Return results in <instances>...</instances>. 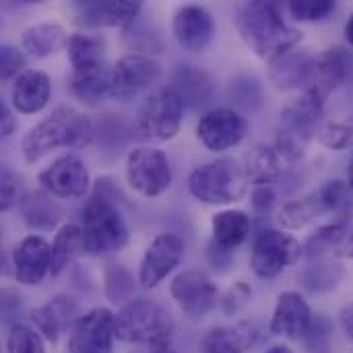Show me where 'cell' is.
I'll use <instances>...</instances> for the list:
<instances>
[{
  "mask_svg": "<svg viewBox=\"0 0 353 353\" xmlns=\"http://www.w3.org/2000/svg\"><path fill=\"white\" fill-rule=\"evenodd\" d=\"M236 27L244 43L267 62L296 50L302 41V33L283 19L279 2H242L236 8Z\"/></svg>",
  "mask_w": 353,
  "mask_h": 353,
  "instance_id": "cell-1",
  "label": "cell"
},
{
  "mask_svg": "<svg viewBox=\"0 0 353 353\" xmlns=\"http://www.w3.org/2000/svg\"><path fill=\"white\" fill-rule=\"evenodd\" d=\"M93 134L95 126L87 114L60 105L23 137L21 151L27 163H35L56 149H83L93 141Z\"/></svg>",
  "mask_w": 353,
  "mask_h": 353,
  "instance_id": "cell-2",
  "label": "cell"
},
{
  "mask_svg": "<svg viewBox=\"0 0 353 353\" xmlns=\"http://www.w3.org/2000/svg\"><path fill=\"white\" fill-rule=\"evenodd\" d=\"M188 192L205 205H232L246 196L248 180L244 168L232 157H219L215 161L194 168L188 176Z\"/></svg>",
  "mask_w": 353,
  "mask_h": 353,
  "instance_id": "cell-3",
  "label": "cell"
},
{
  "mask_svg": "<svg viewBox=\"0 0 353 353\" xmlns=\"http://www.w3.org/2000/svg\"><path fill=\"white\" fill-rule=\"evenodd\" d=\"M83 252L101 256L118 252L128 244V225L118 207L99 194H93L81 213Z\"/></svg>",
  "mask_w": 353,
  "mask_h": 353,
  "instance_id": "cell-4",
  "label": "cell"
},
{
  "mask_svg": "<svg viewBox=\"0 0 353 353\" xmlns=\"http://www.w3.org/2000/svg\"><path fill=\"white\" fill-rule=\"evenodd\" d=\"M172 314L153 300H130L116 314V339L134 345H159L174 341Z\"/></svg>",
  "mask_w": 353,
  "mask_h": 353,
  "instance_id": "cell-5",
  "label": "cell"
},
{
  "mask_svg": "<svg viewBox=\"0 0 353 353\" xmlns=\"http://www.w3.org/2000/svg\"><path fill=\"white\" fill-rule=\"evenodd\" d=\"M182 97L168 85L145 99L132 122V134L143 143H163L172 141L182 126L184 116Z\"/></svg>",
  "mask_w": 353,
  "mask_h": 353,
  "instance_id": "cell-6",
  "label": "cell"
},
{
  "mask_svg": "<svg viewBox=\"0 0 353 353\" xmlns=\"http://www.w3.org/2000/svg\"><path fill=\"white\" fill-rule=\"evenodd\" d=\"M304 254V246L285 232L265 230L256 236L252 246V271L261 279H275L288 267L296 265Z\"/></svg>",
  "mask_w": 353,
  "mask_h": 353,
  "instance_id": "cell-7",
  "label": "cell"
},
{
  "mask_svg": "<svg viewBox=\"0 0 353 353\" xmlns=\"http://www.w3.org/2000/svg\"><path fill=\"white\" fill-rule=\"evenodd\" d=\"M126 180L134 192L147 199L163 194L172 186L168 155L155 147H134L126 157Z\"/></svg>",
  "mask_w": 353,
  "mask_h": 353,
  "instance_id": "cell-8",
  "label": "cell"
},
{
  "mask_svg": "<svg viewBox=\"0 0 353 353\" xmlns=\"http://www.w3.org/2000/svg\"><path fill=\"white\" fill-rule=\"evenodd\" d=\"M161 77V66L149 54H126L122 56L112 68V91L110 95L120 101L128 103L139 97L145 89H149Z\"/></svg>",
  "mask_w": 353,
  "mask_h": 353,
  "instance_id": "cell-9",
  "label": "cell"
},
{
  "mask_svg": "<svg viewBox=\"0 0 353 353\" xmlns=\"http://www.w3.org/2000/svg\"><path fill=\"white\" fill-rule=\"evenodd\" d=\"M41 188L54 199L77 201L85 199L91 188V176L85 161L72 153L58 157L50 168L39 174Z\"/></svg>",
  "mask_w": 353,
  "mask_h": 353,
  "instance_id": "cell-10",
  "label": "cell"
},
{
  "mask_svg": "<svg viewBox=\"0 0 353 353\" xmlns=\"http://www.w3.org/2000/svg\"><path fill=\"white\" fill-rule=\"evenodd\" d=\"M116 314L110 308H93L72 325L70 353H114Z\"/></svg>",
  "mask_w": 353,
  "mask_h": 353,
  "instance_id": "cell-11",
  "label": "cell"
},
{
  "mask_svg": "<svg viewBox=\"0 0 353 353\" xmlns=\"http://www.w3.org/2000/svg\"><path fill=\"white\" fill-rule=\"evenodd\" d=\"M170 294L180 310L194 321L207 316L219 300L217 285L203 271L194 269L178 273L170 285Z\"/></svg>",
  "mask_w": 353,
  "mask_h": 353,
  "instance_id": "cell-12",
  "label": "cell"
},
{
  "mask_svg": "<svg viewBox=\"0 0 353 353\" xmlns=\"http://www.w3.org/2000/svg\"><path fill=\"white\" fill-rule=\"evenodd\" d=\"M184 242L176 234H159L143 254L139 267V283L143 290L157 288L182 261Z\"/></svg>",
  "mask_w": 353,
  "mask_h": 353,
  "instance_id": "cell-13",
  "label": "cell"
},
{
  "mask_svg": "<svg viewBox=\"0 0 353 353\" xmlns=\"http://www.w3.org/2000/svg\"><path fill=\"white\" fill-rule=\"evenodd\" d=\"M72 17L83 27H120L128 29L137 23L143 4L137 0H87L72 4Z\"/></svg>",
  "mask_w": 353,
  "mask_h": 353,
  "instance_id": "cell-14",
  "label": "cell"
},
{
  "mask_svg": "<svg viewBox=\"0 0 353 353\" xmlns=\"http://www.w3.org/2000/svg\"><path fill=\"white\" fill-rule=\"evenodd\" d=\"M246 130L248 124L236 110L215 108L201 118L196 126V137L209 151L219 153L240 145L246 137Z\"/></svg>",
  "mask_w": 353,
  "mask_h": 353,
  "instance_id": "cell-15",
  "label": "cell"
},
{
  "mask_svg": "<svg viewBox=\"0 0 353 353\" xmlns=\"http://www.w3.org/2000/svg\"><path fill=\"white\" fill-rule=\"evenodd\" d=\"M323 118H325V99L312 91H304L302 95L290 99L283 105L279 130L294 134L304 143H310L319 134L321 126L325 124Z\"/></svg>",
  "mask_w": 353,
  "mask_h": 353,
  "instance_id": "cell-16",
  "label": "cell"
},
{
  "mask_svg": "<svg viewBox=\"0 0 353 353\" xmlns=\"http://www.w3.org/2000/svg\"><path fill=\"white\" fill-rule=\"evenodd\" d=\"M215 21L211 12L203 6L188 4L176 10L172 21V33L180 48L186 52L199 54L209 48V43L215 37Z\"/></svg>",
  "mask_w": 353,
  "mask_h": 353,
  "instance_id": "cell-17",
  "label": "cell"
},
{
  "mask_svg": "<svg viewBox=\"0 0 353 353\" xmlns=\"http://www.w3.org/2000/svg\"><path fill=\"white\" fill-rule=\"evenodd\" d=\"M14 279L23 285H39L52 269V244L41 236L23 238L12 250Z\"/></svg>",
  "mask_w": 353,
  "mask_h": 353,
  "instance_id": "cell-18",
  "label": "cell"
},
{
  "mask_svg": "<svg viewBox=\"0 0 353 353\" xmlns=\"http://www.w3.org/2000/svg\"><path fill=\"white\" fill-rule=\"evenodd\" d=\"M312 310L302 294L298 292H283L277 298L273 319H271V333L277 337L288 339H304L310 325H312Z\"/></svg>",
  "mask_w": 353,
  "mask_h": 353,
  "instance_id": "cell-19",
  "label": "cell"
},
{
  "mask_svg": "<svg viewBox=\"0 0 353 353\" xmlns=\"http://www.w3.org/2000/svg\"><path fill=\"white\" fill-rule=\"evenodd\" d=\"M352 56L347 50L343 48H331L321 52L314 58V66H312V74H310V83L304 91H312L319 97L327 99L335 89H339L352 70Z\"/></svg>",
  "mask_w": 353,
  "mask_h": 353,
  "instance_id": "cell-20",
  "label": "cell"
},
{
  "mask_svg": "<svg viewBox=\"0 0 353 353\" xmlns=\"http://www.w3.org/2000/svg\"><path fill=\"white\" fill-rule=\"evenodd\" d=\"M52 97V81L41 70H25L10 89V103L19 114L41 112Z\"/></svg>",
  "mask_w": 353,
  "mask_h": 353,
  "instance_id": "cell-21",
  "label": "cell"
},
{
  "mask_svg": "<svg viewBox=\"0 0 353 353\" xmlns=\"http://www.w3.org/2000/svg\"><path fill=\"white\" fill-rule=\"evenodd\" d=\"M314 58L316 56L308 54L306 50H292L269 62V79L281 91L300 89V87L306 89L310 83Z\"/></svg>",
  "mask_w": 353,
  "mask_h": 353,
  "instance_id": "cell-22",
  "label": "cell"
},
{
  "mask_svg": "<svg viewBox=\"0 0 353 353\" xmlns=\"http://www.w3.org/2000/svg\"><path fill=\"white\" fill-rule=\"evenodd\" d=\"M259 331L242 323L238 327H215L201 339V353H244L256 343Z\"/></svg>",
  "mask_w": 353,
  "mask_h": 353,
  "instance_id": "cell-23",
  "label": "cell"
},
{
  "mask_svg": "<svg viewBox=\"0 0 353 353\" xmlns=\"http://www.w3.org/2000/svg\"><path fill=\"white\" fill-rule=\"evenodd\" d=\"M170 87L182 97L184 105H190V108H199V105H205L211 95H213V81L211 77L196 68V66H178L174 72H172V83Z\"/></svg>",
  "mask_w": 353,
  "mask_h": 353,
  "instance_id": "cell-24",
  "label": "cell"
},
{
  "mask_svg": "<svg viewBox=\"0 0 353 353\" xmlns=\"http://www.w3.org/2000/svg\"><path fill=\"white\" fill-rule=\"evenodd\" d=\"M244 174L254 188L271 186L283 170V159L271 145H256L244 155Z\"/></svg>",
  "mask_w": 353,
  "mask_h": 353,
  "instance_id": "cell-25",
  "label": "cell"
},
{
  "mask_svg": "<svg viewBox=\"0 0 353 353\" xmlns=\"http://www.w3.org/2000/svg\"><path fill=\"white\" fill-rule=\"evenodd\" d=\"M252 221L248 213L240 209H225L213 215L211 219V232H213V242L230 252L240 248L248 234H250Z\"/></svg>",
  "mask_w": 353,
  "mask_h": 353,
  "instance_id": "cell-26",
  "label": "cell"
},
{
  "mask_svg": "<svg viewBox=\"0 0 353 353\" xmlns=\"http://www.w3.org/2000/svg\"><path fill=\"white\" fill-rule=\"evenodd\" d=\"M110 91H112V68H105V64L85 70H72L70 93L81 103L95 105L105 95H110Z\"/></svg>",
  "mask_w": 353,
  "mask_h": 353,
  "instance_id": "cell-27",
  "label": "cell"
},
{
  "mask_svg": "<svg viewBox=\"0 0 353 353\" xmlns=\"http://www.w3.org/2000/svg\"><path fill=\"white\" fill-rule=\"evenodd\" d=\"M68 37L70 35L66 33V29L58 23H37L23 31L21 43L23 50L29 52L31 56L48 58L60 50H66Z\"/></svg>",
  "mask_w": 353,
  "mask_h": 353,
  "instance_id": "cell-28",
  "label": "cell"
},
{
  "mask_svg": "<svg viewBox=\"0 0 353 353\" xmlns=\"http://www.w3.org/2000/svg\"><path fill=\"white\" fill-rule=\"evenodd\" d=\"M323 215H327V213L321 203V196H319V192H312V194H306V196L285 203L277 213V221H279V225H283V230H302L308 223H312L316 217H323Z\"/></svg>",
  "mask_w": 353,
  "mask_h": 353,
  "instance_id": "cell-29",
  "label": "cell"
},
{
  "mask_svg": "<svg viewBox=\"0 0 353 353\" xmlns=\"http://www.w3.org/2000/svg\"><path fill=\"white\" fill-rule=\"evenodd\" d=\"M66 52L72 64V70H85L103 64L105 41L99 35L72 33L66 43Z\"/></svg>",
  "mask_w": 353,
  "mask_h": 353,
  "instance_id": "cell-30",
  "label": "cell"
},
{
  "mask_svg": "<svg viewBox=\"0 0 353 353\" xmlns=\"http://www.w3.org/2000/svg\"><path fill=\"white\" fill-rule=\"evenodd\" d=\"M321 196V203L325 207V213L331 215L335 223L350 225L353 217V190L352 186L343 180H331L323 188L316 190Z\"/></svg>",
  "mask_w": 353,
  "mask_h": 353,
  "instance_id": "cell-31",
  "label": "cell"
},
{
  "mask_svg": "<svg viewBox=\"0 0 353 353\" xmlns=\"http://www.w3.org/2000/svg\"><path fill=\"white\" fill-rule=\"evenodd\" d=\"M83 250V232L74 223H66L58 230L52 242V269L50 275L58 277L70 263L72 259Z\"/></svg>",
  "mask_w": 353,
  "mask_h": 353,
  "instance_id": "cell-32",
  "label": "cell"
},
{
  "mask_svg": "<svg viewBox=\"0 0 353 353\" xmlns=\"http://www.w3.org/2000/svg\"><path fill=\"white\" fill-rule=\"evenodd\" d=\"M19 211H21L25 223L29 228H35V230H52L60 219L58 209L52 205V201L43 192L27 194L19 203Z\"/></svg>",
  "mask_w": 353,
  "mask_h": 353,
  "instance_id": "cell-33",
  "label": "cell"
},
{
  "mask_svg": "<svg viewBox=\"0 0 353 353\" xmlns=\"http://www.w3.org/2000/svg\"><path fill=\"white\" fill-rule=\"evenodd\" d=\"M347 232H350V225L329 221V223L321 225V228L308 238L304 250H306L308 256H321L325 250H333V248L339 250V246H341V242L345 240Z\"/></svg>",
  "mask_w": 353,
  "mask_h": 353,
  "instance_id": "cell-34",
  "label": "cell"
},
{
  "mask_svg": "<svg viewBox=\"0 0 353 353\" xmlns=\"http://www.w3.org/2000/svg\"><path fill=\"white\" fill-rule=\"evenodd\" d=\"M6 353H46L43 337L25 325H12L6 335Z\"/></svg>",
  "mask_w": 353,
  "mask_h": 353,
  "instance_id": "cell-35",
  "label": "cell"
},
{
  "mask_svg": "<svg viewBox=\"0 0 353 353\" xmlns=\"http://www.w3.org/2000/svg\"><path fill=\"white\" fill-rule=\"evenodd\" d=\"M105 294L112 302H130L134 294V277L124 267H112L105 273Z\"/></svg>",
  "mask_w": 353,
  "mask_h": 353,
  "instance_id": "cell-36",
  "label": "cell"
},
{
  "mask_svg": "<svg viewBox=\"0 0 353 353\" xmlns=\"http://www.w3.org/2000/svg\"><path fill=\"white\" fill-rule=\"evenodd\" d=\"M316 139L333 151L353 147V122H327L321 126Z\"/></svg>",
  "mask_w": 353,
  "mask_h": 353,
  "instance_id": "cell-37",
  "label": "cell"
},
{
  "mask_svg": "<svg viewBox=\"0 0 353 353\" xmlns=\"http://www.w3.org/2000/svg\"><path fill=\"white\" fill-rule=\"evenodd\" d=\"M285 8L296 21L312 23L331 14L335 10V2L333 0H294V2H288Z\"/></svg>",
  "mask_w": 353,
  "mask_h": 353,
  "instance_id": "cell-38",
  "label": "cell"
},
{
  "mask_svg": "<svg viewBox=\"0 0 353 353\" xmlns=\"http://www.w3.org/2000/svg\"><path fill=\"white\" fill-rule=\"evenodd\" d=\"M29 319H31V323L35 325V331H37L48 343H52V345L58 343L60 333H62L64 329H62L60 321L56 319V314L52 312V308H50L48 304L33 308L31 314H29Z\"/></svg>",
  "mask_w": 353,
  "mask_h": 353,
  "instance_id": "cell-39",
  "label": "cell"
},
{
  "mask_svg": "<svg viewBox=\"0 0 353 353\" xmlns=\"http://www.w3.org/2000/svg\"><path fill=\"white\" fill-rule=\"evenodd\" d=\"M25 66H27V60L19 48L8 46V43L0 48V77L4 83L17 81L25 72Z\"/></svg>",
  "mask_w": 353,
  "mask_h": 353,
  "instance_id": "cell-40",
  "label": "cell"
},
{
  "mask_svg": "<svg viewBox=\"0 0 353 353\" xmlns=\"http://www.w3.org/2000/svg\"><path fill=\"white\" fill-rule=\"evenodd\" d=\"M21 201V180L8 165H4L0 172V209L10 211Z\"/></svg>",
  "mask_w": 353,
  "mask_h": 353,
  "instance_id": "cell-41",
  "label": "cell"
},
{
  "mask_svg": "<svg viewBox=\"0 0 353 353\" xmlns=\"http://www.w3.org/2000/svg\"><path fill=\"white\" fill-rule=\"evenodd\" d=\"M250 296H252L250 285H248L246 281H236V283L223 294V298L219 300V308H221L223 314L234 316V314H238V312L248 304Z\"/></svg>",
  "mask_w": 353,
  "mask_h": 353,
  "instance_id": "cell-42",
  "label": "cell"
},
{
  "mask_svg": "<svg viewBox=\"0 0 353 353\" xmlns=\"http://www.w3.org/2000/svg\"><path fill=\"white\" fill-rule=\"evenodd\" d=\"M331 325L327 319H316L312 321L304 341L308 345V350L312 353H321V350H329V341H331Z\"/></svg>",
  "mask_w": 353,
  "mask_h": 353,
  "instance_id": "cell-43",
  "label": "cell"
},
{
  "mask_svg": "<svg viewBox=\"0 0 353 353\" xmlns=\"http://www.w3.org/2000/svg\"><path fill=\"white\" fill-rule=\"evenodd\" d=\"M275 201H277V196L271 186H261V188L252 190V207H254V211H259L263 215L271 213V209L275 207Z\"/></svg>",
  "mask_w": 353,
  "mask_h": 353,
  "instance_id": "cell-44",
  "label": "cell"
},
{
  "mask_svg": "<svg viewBox=\"0 0 353 353\" xmlns=\"http://www.w3.org/2000/svg\"><path fill=\"white\" fill-rule=\"evenodd\" d=\"M207 256H209V261H211V265L215 269H225L232 263V252L225 250V248H221V246H217L213 240L207 246Z\"/></svg>",
  "mask_w": 353,
  "mask_h": 353,
  "instance_id": "cell-45",
  "label": "cell"
},
{
  "mask_svg": "<svg viewBox=\"0 0 353 353\" xmlns=\"http://www.w3.org/2000/svg\"><path fill=\"white\" fill-rule=\"evenodd\" d=\"M14 128H17V120H14L10 108L6 103H2L0 105V132H2V137H10L14 132Z\"/></svg>",
  "mask_w": 353,
  "mask_h": 353,
  "instance_id": "cell-46",
  "label": "cell"
},
{
  "mask_svg": "<svg viewBox=\"0 0 353 353\" xmlns=\"http://www.w3.org/2000/svg\"><path fill=\"white\" fill-rule=\"evenodd\" d=\"M341 329H343L345 337L353 343V304L341 310Z\"/></svg>",
  "mask_w": 353,
  "mask_h": 353,
  "instance_id": "cell-47",
  "label": "cell"
},
{
  "mask_svg": "<svg viewBox=\"0 0 353 353\" xmlns=\"http://www.w3.org/2000/svg\"><path fill=\"white\" fill-rule=\"evenodd\" d=\"M337 254H341V256H347V259H353V228L350 230V232H347L345 240L341 242V246H339Z\"/></svg>",
  "mask_w": 353,
  "mask_h": 353,
  "instance_id": "cell-48",
  "label": "cell"
},
{
  "mask_svg": "<svg viewBox=\"0 0 353 353\" xmlns=\"http://www.w3.org/2000/svg\"><path fill=\"white\" fill-rule=\"evenodd\" d=\"M149 353H180V350L176 347L174 341H165V343H159V345L149 347Z\"/></svg>",
  "mask_w": 353,
  "mask_h": 353,
  "instance_id": "cell-49",
  "label": "cell"
},
{
  "mask_svg": "<svg viewBox=\"0 0 353 353\" xmlns=\"http://www.w3.org/2000/svg\"><path fill=\"white\" fill-rule=\"evenodd\" d=\"M345 39H347V43L353 48V14L350 17L347 25H345Z\"/></svg>",
  "mask_w": 353,
  "mask_h": 353,
  "instance_id": "cell-50",
  "label": "cell"
},
{
  "mask_svg": "<svg viewBox=\"0 0 353 353\" xmlns=\"http://www.w3.org/2000/svg\"><path fill=\"white\" fill-rule=\"evenodd\" d=\"M267 353H294L290 347H285V345H275V347H271Z\"/></svg>",
  "mask_w": 353,
  "mask_h": 353,
  "instance_id": "cell-51",
  "label": "cell"
},
{
  "mask_svg": "<svg viewBox=\"0 0 353 353\" xmlns=\"http://www.w3.org/2000/svg\"><path fill=\"white\" fill-rule=\"evenodd\" d=\"M347 184L352 186L353 190V155L352 159H350V165H347Z\"/></svg>",
  "mask_w": 353,
  "mask_h": 353,
  "instance_id": "cell-52",
  "label": "cell"
}]
</instances>
